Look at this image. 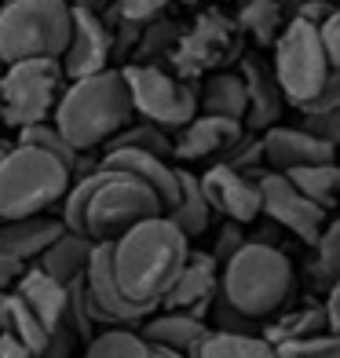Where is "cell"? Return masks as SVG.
Masks as SVG:
<instances>
[{"instance_id": "obj_1", "label": "cell", "mask_w": 340, "mask_h": 358, "mask_svg": "<svg viewBox=\"0 0 340 358\" xmlns=\"http://www.w3.org/2000/svg\"><path fill=\"white\" fill-rule=\"evenodd\" d=\"M190 259V238L176 227L169 216H154L139 223L125 238L110 241V271L121 296L154 315L172 282Z\"/></svg>"}, {"instance_id": "obj_2", "label": "cell", "mask_w": 340, "mask_h": 358, "mask_svg": "<svg viewBox=\"0 0 340 358\" xmlns=\"http://www.w3.org/2000/svg\"><path fill=\"white\" fill-rule=\"evenodd\" d=\"M132 117L136 110H132V99H128L121 70H103L95 77L70 80L52 113L55 128L80 154L106 146Z\"/></svg>"}, {"instance_id": "obj_3", "label": "cell", "mask_w": 340, "mask_h": 358, "mask_svg": "<svg viewBox=\"0 0 340 358\" xmlns=\"http://www.w3.org/2000/svg\"><path fill=\"white\" fill-rule=\"evenodd\" d=\"M297 274L282 249L271 241H246L227 264L220 267V296L238 315L264 322L278 315L293 296Z\"/></svg>"}, {"instance_id": "obj_4", "label": "cell", "mask_w": 340, "mask_h": 358, "mask_svg": "<svg viewBox=\"0 0 340 358\" xmlns=\"http://www.w3.org/2000/svg\"><path fill=\"white\" fill-rule=\"evenodd\" d=\"M73 172L59 157L15 143L0 161V220L44 216L66 198Z\"/></svg>"}, {"instance_id": "obj_5", "label": "cell", "mask_w": 340, "mask_h": 358, "mask_svg": "<svg viewBox=\"0 0 340 358\" xmlns=\"http://www.w3.org/2000/svg\"><path fill=\"white\" fill-rule=\"evenodd\" d=\"M73 29L66 0H8L0 4V59H62Z\"/></svg>"}, {"instance_id": "obj_6", "label": "cell", "mask_w": 340, "mask_h": 358, "mask_svg": "<svg viewBox=\"0 0 340 358\" xmlns=\"http://www.w3.org/2000/svg\"><path fill=\"white\" fill-rule=\"evenodd\" d=\"M154 216H165V208H161L157 194L147 183L121 172H106V179L95 187L92 201L85 208L80 234L92 238L95 245H110V241L125 238L128 231H136L139 223H147Z\"/></svg>"}, {"instance_id": "obj_7", "label": "cell", "mask_w": 340, "mask_h": 358, "mask_svg": "<svg viewBox=\"0 0 340 358\" xmlns=\"http://www.w3.org/2000/svg\"><path fill=\"white\" fill-rule=\"evenodd\" d=\"M66 73L59 59H22L0 70V117L11 128H29L52 121V113L66 92Z\"/></svg>"}, {"instance_id": "obj_8", "label": "cell", "mask_w": 340, "mask_h": 358, "mask_svg": "<svg viewBox=\"0 0 340 358\" xmlns=\"http://www.w3.org/2000/svg\"><path fill=\"white\" fill-rule=\"evenodd\" d=\"M128 99H132L136 117L150 121L165 132H180L187 121L198 117V85L176 77L172 70L157 62H128L121 66Z\"/></svg>"}, {"instance_id": "obj_9", "label": "cell", "mask_w": 340, "mask_h": 358, "mask_svg": "<svg viewBox=\"0 0 340 358\" xmlns=\"http://www.w3.org/2000/svg\"><path fill=\"white\" fill-rule=\"evenodd\" d=\"M274 80L285 95V103L300 110L318 95V88L330 77V55L322 48L318 26L304 19H289L282 26V34L274 37Z\"/></svg>"}, {"instance_id": "obj_10", "label": "cell", "mask_w": 340, "mask_h": 358, "mask_svg": "<svg viewBox=\"0 0 340 358\" xmlns=\"http://www.w3.org/2000/svg\"><path fill=\"white\" fill-rule=\"evenodd\" d=\"M241 52V29L234 19H227L223 11H205L187 34H180L172 48V73L183 80H198L205 70H220Z\"/></svg>"}, {"instance_id": "obj_11", "label": "cell", "mask_w": 340, "mask_h": 358, "mask_svg": "<svg viewBox=\"0 0 340 358\" xmlns=\"http://www.w3.org/2000/svg\"><path fill=\"white\" fill-rule=\"evenodd\" d=\"M201 194L213 213L227 216V223L246 227L264 213V198H260V176H246L231 165H216L205 169V176H198Z\"/></svg>"}, {"instance_id": "obj_12", "label": "cell", "mask_w": 340, "mask_h": 358, "mask_svg": "<svg viewBox=\"0 0 340 358\" xmlns=\"http://www.w3.org/2000/svg\"><path fill=\"white\" fill-rule=\"evenodd\" d=\"M260 198H264V213L274 223H282L289 234H297L307 245L318 241L322 227H326V208L307 201L282 172H264L260 176Z\"/></svg>"}, {"instance_id": "obj_13", "label": "cell", "mask_w": 340, "mask_h": 358, "mask_svg": "<svg viewBox=\"0 0 340 358\" xmlns=\"http://www.w3.org/2000/svg\"><path fill=\"white\" fill-rule=\"evenodd\" d=\"M110 55H113V37L103 15L95 11H80L73 8V29H70V44L62 52V73L66 80H80V77H95L110 70Z\"/></svg>"}, {"instance_id": "obj_14", "label": "cell", "mask_w": 340, "mask_h": 358, "mask_svg": "<svg viewBox=\"0 0 340 358\" xmlns=\"http://www.w3.org/2000/svg\"><path fill=\"white\" fill-rule=\"evenodd\" d=\"M264 146V165L267 172H293L304 165H326V161H337L340 154L333 146H326L322 139H315L307 128L300 124H274L260 136Z\"/></svg>"}, {"instance_id": "obj_15", "label": "cell", "mask_w": 340, "mask_h": 358, "mask_svg": "<svg viewBox=\"0 0 340 358\" xmlns=\"http://www.w3.org/2000/svg\"><path fill=\"white\" fill-rule=\"evenodd\" d=\"M216 296H220V264L208 252H190L187 267L180 271V278H176L172 289L165 292L161 307H165V311L205 318L213 311Z\"/></svg>"}, {"instance_id": "obj_16", "label": "cell", "mask_w": 340, "mask_h": 358, "mask_svg": "<svg viewBox=\"0 0 340 358\" xmlns=\"http://www.w3.org/2000/svg\"><path fill=\"white\" fill-rule=\"evenodd\" d=\"M99 169L121 172V176H132L139 183H147L157 194V201L165 213L176 205V198H180V169L165 157L147 154V150H103Z\"/></svg>"}, {"instance_id": "obj_17", "label": "cell", "mask_w": 340, "mask_h": 358, "mask_svg": "<svg viewBox=\"0 0 340 358\" xmlns=\"http://www.w3.org/2000/svg\"><path fill=\"white\" fill-rule=\"evenodd\" d=\"M246 136L238 121L227 117H208L198 113L194 121H187L180 132L172 136V161H205V157H223L231 146Z\"/></svg>"}, {"instance_id": "obj_18", "label": "cell", "mask_w": 340, "mask_h": 358, "mask_svg": "<svg viewBox=\"0 0 340 358\" xmlns=\"http://www.w3.org/2000/svg\"><path fill=\"white\" fill-rule=\"evenodd\" d=\"M66 231L59 216H26V220H0V256H11L15 264L41 259V252Z\"/></svg>"}, {"instance_id": "obj_19", "label": "cell", "mask_w": 340, "mask_h": 358, "mask_svg": "<svg viewBox=\"0 0 340 358\" xmlns=\"http://www.w3.org/2000/svg\"><path fill=\"white\" fill-rule=\"evenodd\" d=\"M241 80H246V95H249V110H246V124L253 132H267L282 121V110H285V95L274 80V70L260 66L256 59L241 62Z\"/></svg>"}, {"instance_id": "obj_20", "label": "cell", "mask_w": 340, "mask_h": 358, "mask_svg": "<svg viewBox=\"0 0 340 358\" xmlns=\"http://www.w3.org/2000/svg\"><path fill=\"white\" fill-rule=\"evenodd\" d=\"M205 333H208L205 318L180 315V311L150 315L139 325V336L147 340L154 351H176V355H190V358H194V351H198V344L205 340Z\"/></svg>"}, {"instance_id": "obj_21", "label": "cell", "mask_w": 340, "mask_h": 358, "mask_svg": "<svg viewBox=\"0 0 340 358\" xmlns=\"http://www.w3.org/2000/svg\"><path fill=\"white\" fill-rule=\"evenodd\" d=\"M15 296H19L29 311H34L48 329H59L62 318H66V300H70V289L59 285L48 271L34 267H22L19 282H15Z\"/></svg>"}, {"instance_id": "obj_22", "label": "cell", "mask_w": 340, "mask_h": 358, "mask_svg": "<svg viewBox=\"0 0 340 358\" xmlns=\"http://www.w3.org/2000/svg\"><path fill=\"white\" fill-rule=\"evenodd\" d=\"M95 252V241L85 238V234H73V231H62L52 245H48L37 259V267L48 271L59 285H73L85 278V271H88V259Z\"/></svg>"}, {"instance_id": "obj_23", "label": "cell", "mask_w": 340, "mask_h": 358, "mask_svg": "<svg viewBox=\"0 0 340 358\" xmlns=\"http://www.w3.org/2000/svg\"><path fill=\"white\" fill-rule=\"evenodd\" d=\"M246 110H249V95L241 73H213L198 88V113L246 124Z\"/></svg>"}, {"instance_id": "obj_24", "label": "cell", "mask_w": 340, "mask_h": 358, "mask_svg": "<svg viewBox=\"0 0 340 358\" xmlns=\"http://www.w3.org/2000/svg\"><path fill=\"white\" fill-rule=\"evenodd\" d=\"M187 238H198L208 231V223H213V208H208L205 194H201V183L198 176L180 169V198H176V205L165 213Z\"/></svg>"}, {"instance_id": "obj_25", "label": "cell", "mask_w": 340, "mask_h": 358, "mask_svg": "<svg viewBox=\"0 0 340 358\" xmlns=\"http://www.w3.org/2000/svg\"><path fill=\"white\" fill-rule=\"evenodd\" d=\"M318 333H330L326 307L322 303H304V307H297V311H285L282 318L264 325V340L271 348L293 344V340H307V336H318Z\"/></svg>"}, {"instance_id": "obj_26", "label": "cell", "mask_w": 340, "mask_h": 358, "mask_svg": "<svg viewBox=\"0 0 340 358\" xmlns=\"http://www.w3.org/2000/svg\"><path fill=\"white\" fill-rule=\"evenodd\" d=\"M285 179L293 183L307 201H315L318 208H326L340 201V161H326V165H304L285 172Z\"/></svg>"}, {"instance_id": "obj_27", "label": "cell", "mask_w": 340, "mask_h": 358, "mask_svg": "<svg viewBox=\"0 0 340 358\" xmlns=\"http://www.w3.org/2000/svg\"><path fill=\"white\" fill-rule=\"evenodd\" d=\"M194 358H278L264 336H253V333H216L208 329L205 340L198 344Z\"/></svg>"}, {"instance_id": "obj_28", "label": "cell", "mask_w": 340, "mask_h": 358, "mask_svg": "<svg viewBox=\"0 0 340 358\" xmlns=\"http://www.w3.org/2000/svg\"><path fill=\"white\" fill-rule=\"evenodd\" d=\"M19 143H22V146H34V150H44V154H52V157H59L62 165L73 172V179L85 176V172H92V169H85V154H80L77 146L66 143V136H62L59 128H55V121H37V124H29V128H19Z\"/></svg>"}, {"instance_id": "obj_29", "label": "cell", "mask_w": 340, "mask_h": 358, "mask_svg": "<svg viewBox=\"0 0 340 358\" xmlns=\"http://www.w3.org/2000/svg\"><path fill=\"white\" fill-rule=\"evenodd\" d=\"M238 29L249 34L256 44H274V37L282 34L285 15L278 0H238Z\"/></svg>"}, {"instance_id": "obj_30", "label": "cell", "mask_w": 340, "mask_h": 358, "mask_svg": "<svg viewBox=\"0 0 340 358\" xmlns=\"http://www.w3.org/2000/svg\"><path fill=\"white\" fill-rule=\"evenodd\" d=\"M4 333L8 336H15V340H19V344L29 351V355H41L44 351V344H48V340H52V333L55 329H48V325L34 315V311H29V307L19 300V296H15V292H8V307H4Z\"/></svg>"}, {"instance_id": "obj_31", "label": "cell", "mask_w": 340, "mask_h": 358, "mask_svg": "<svg viewBox=\"0 0 340 358\" xmlns=\"http://www.w3.org/2000/svg\"><path fill=\"white\" fill-rule=\"evenodd\" d=\"M106 150H147V154H154V157H165V161H172V132H165V128H157V124H150V121H128L118 136H113L110 143H106ZM176 165V161H172Z\"/></svg>"}, {"instance_id": "obj_32", "label": "cell", "mask_w": 340, "mask_h": 358, "mask_svg": "<svg viewBox=\"0 0 340 358\" xmlns=\"http://www.w3.org/2000/svg\"><path fill=\"white\" fill-rule=\"evenodd\" d=\"M80 358H154V348L139 336V329H103L88 340Z\"/></svg>"}, {"instance_id": "obj_33", "label": "cell", "mask_w": 340, "mask_h": 358, "mask_svg": "<svg viewBox=\"0 0 340 358\" xmlns=\"http://www.w3.org/2000/svg\"><path fill=\"white\" fill-rule=\"evenodd\" d=\"M311 278L318 285H333L340 282V216L333 223L322 227V234L315 241V264H311Z\"/></svg>"}, {"instance_id": "obj_34", "label": "cell", "mask_w": 340, "mask_h": 358, "mask_svg": "<svg viewBox=\"0 0 340 358\" xmlns=\"http://www.w3.org/2000/svg\"><path fill=\"white\" fill-rule=\"evenodd\" d=\"M176 41H180L176 26H172V22H165V19H154L150 26H143V34H139V44H136V62H157V55H172Z\"/></svg>"}, {"instance_id": "obj_35", "label": "cell", "mask_w": 340, "mask_h": 358, "mask_svg": "<svg viewBox=\"0 0 340 358\" xmlns=\"http://www.w3.org/2000/svg\"><path fill=\"white\" fill-rule=\"evenodd\" d=\"M165 8H169V0H110L106 15L118 22H128V26H150L154 19L165 15Z\"/></svg>"}, {"instance_id": "obj_36", "label": "cell", "mask_w": 340, "mask_h": 358, "mask_svg": "<svg viewBox=\"0 0 340 358\" xmlns=\"http://www.w3.org/2000/svg\"><path fill=\"white\" fill-rule=\"evenodd\" d=\"M278 358H340V336L337 333H318L307 340H293V344L274 348Z\"/></svg>"}, {"instance_id": "obj_37", "label": "cell", "mask_w": 340, "mask_h": 358, "mask_svg": "<svg viewBox=\"0 0 340 358\" xmlns=\"http://www.w3.org/2000/svg\"><path fill=\"white\" fill-rule=\"evenodd\" d=\"M300 128H307L315 139H322L340 154V106L326 110V113H300Z\"/></svg>"}, {"instance_id": "obj_38", "label": "cell", "mask_w": 340, "mask_h": 358, "mask_svg": "<svg viewBox=\"0 0 340 358\" xmlns=\"http://www.w3.org/2000/svg\"><path fill=\"white\" fill-rule=\"evenodd\" d=\"M213 322H216V333H253V336H264L260 329H256L253 318L238 315L223 296H216V303H213Z\"/></svg>"}, {"instance_id": "obj_39", "label": "cell", "mask_w": 340, "mask_h": 358, "mask_svg": "<svg viewBox=\"0 0 340 358\" xmlns=\"http://www.w3.org/2000/svg\"><path fill=\"white\" fill-rule=\"evenodd\" d=\"M340 106V66L330 70L326 85L318 88V95L307 106H300V113H326V110H337Z\"/></svg>"}, {"instance_id": "obj_40", "label": "cell", "mask_w": 340, "mask_h": 358, "mask_svg": "<svg viewBox=\"0 0 340 358\" xmlns=\"http://www.w3.org/2000/svg\"><path fill=\"white\" fill-rule=\"evenodd\" d=\"M246 241H249V238H246V234H241V227H238V223H227V227H223V231H220V241H216V249H213V252H208V256H213V259H216V264L223 267V264H227V259H231V256H234V252H238L241 245H246Z\"/></svg>"}, {"instance_id": "obj_41", "label": "cell", "mask_w": 340, "mask_h": 358, "mask_svg": "<svg viewBox=\"0 0 340 358\" xmlns=\"http://www.w3.org/2000/svg\"><path fill=\"white\" fill-rule=\"evenodd\" d=\"M318 37H322V48L330 55V66H340V4L330 11V19L318 26Z\"/></svg>"}, {"instance_id": "obj_42", "label": "cell", "mask_w": 340, "mask_h": 358, "mask_svg": "<svg viewBox=\"0 0 340 358\" xmlns=\"http://www.w3.org/2000/svg\"><path fill=\"white\" fill-rule=\"evenodd\" d=\"M73 344H77V336L66 329V325H59V329L52 333V340L44 344V351L37 358H73Z\"/></svg>"}, {"instance_id": "obj_43", "label": "cell", "mask_w": 340, "mask_h": 358, "mask_svg": "<svg viewBox=\"0 0 340 358\" xmlns=\"http://www.w3.org/2000/svg\"><path fill=\"white\" fill-rule=\"evenodd\" d=\"M326 322H330V333H337L340 336V282H333L330 285V296H326Z\"/></svg>"}, {"instance_id": "obj_44", "label": "cell", "mask_w": 340, "mask_h": 358, "mask_svg": "<svg viewBox=\"0 0 340 358\" xmlns=\"http://www.w3.org/2000/svg\"><path fill=\"white\" fill-rule=\"evenodd\" d=\"M22 274V264H15L11 256H0V292H8Z\"/></svg>"}, {"instance_id": "obj_45", "label": "cell", "mask_w": 340, "mask_h": 358, "mask_svg": "<svg viewBox=\"0 0 340 358\" xmlns=\"http://www.w3.org/2000/svg\"><path fill=\"white\" fill-rule=\"evenodd\" d=\"M0 358H34V355H29L22 344H19V340H15V336H0Z\"/></svg>"}, {"instance_id": "obj_46", "label": "cell", "mask_w": 340, "mask_h": 358, "mask_svg": "<svg viewBox=\"0 0 340 358\" xmlns=\"http://www.w3.org/2000/svg\"><path fill=\"white\" fill-rule=\"evenodd\" d=\"M70 8H80V11H95V15H106L110 11V0H66Z\"/></svg>"}, {"instance_id": "obj_47", "label": "cell", "mask_w": 340, "mask_h": 358, "mask_svg": "<svg viewBox=\"0 0 340 358\" xmlns=\"http://www.w3.org/2000/svg\"><path fill=\"white\" fill-rule=\"evenodd\" d=\"M4 307H8V292H0V336H4Z\"/></svg>"}, {"instance_id": "obj_48", "label": "cell", "mask_w": 340, "mask_h": 358, "mask_svg": "<svg viewBox=\"0 0 340 358\" xmlns=\"http://www.w3.org/2000/svg\"><path fill=\"white\" fill-rule=\"evenodd\" d=\"M161 355L165 358H190V355H176V351H161Z\"/></svg>"}, {"instance_id": "obj_49", "label": "cell", "mask_w": 340, "mask_h": 358, "mask_svg": "<svg viewBox=\"0 0 340 358\" xmlns=\"http://www.w3.org/2000/svg\"><path fill=\"white\" fill-rule=\"evenodd\" d=\"M8 150H11V146H8V143H0V161H4V154H8Z\"/></svg>"}, {"instance_id": "obj_50", "label": "cell", "mask_w": 340, "mask_h": 358, "mask_svg": "<svg viewBox=\"0 0 340 358\" xmlns=\"http://www.w3.org/2000/svg\"><path fill=\"white\" fill-rule=\"evenodd\" d=\"M180 4H198V0H180Z\"/></svg>"}, {"instance_id": "obj_51", "label": "cell", "mask_w": 340, "mask_h": 358, "mask_svg": "<svg viewBox=\"0 0 340 358\" xmlns=\"http://www.w3.org/2000/svg\"><path fill=\"white\" fill-rule=\"evenodd\" d=\"M154 358H165V355H161V351H154Z\"/></svg>"}, {"instance_id": "obj_52", "label": "cell", "mask_w": 340, "mask_h": 358, "mask_svg": "<svg viewBox=\"0 0 340 358\" xmlns=\"http://www.w3.org/2000/svg\"><path fill=\"white\" fill-rule=\"evenodd\" d=\"M326 4H340V0H326Z\"/></svg>"}, {"instance_id": "obj_53", "label": "cell", "mask_w": 340, "mask_h": 358, "mask_svg": "<svg viewBox=\"0 0 340 358\" xmlns=\"http://www.w3.org/2000/svg\"><path fill=\"white\" fill-rule=\"evenodd\" d=\"M0 70H4V59H0Z\"/></svg>"}, {"instance_id": "obj_54", "label": "cell", "mask_w": 340, "mask_h": 358, "mask_svg": "<svg viewBox=\"0 0 340 358\" xmlns=\"http://www.w3.org/2000/svg\"><path fill=\"white\" fill-rule=\"evenodd\" d=\"M0 4H8V0H0Z\"/></svg>"}, {"instance_id": "obj_55", "label": "cell", "mask_w": 340, "mask_h": 358, "mask_svg": "<svg viewBox=\"0 0 340 358\" xmlns=\"http://www.w3.org/2000/svg\"><path fill=\"white\" fill-rule=\"evenodd\" d=\"M337 161H340V157H337Z\"/></svg>"}]
</instances>
